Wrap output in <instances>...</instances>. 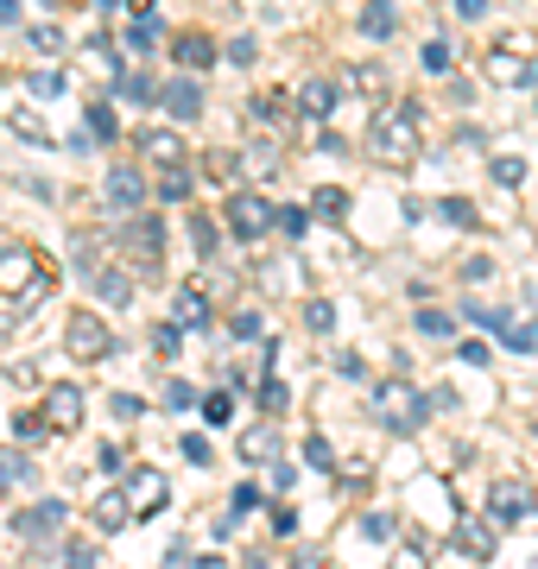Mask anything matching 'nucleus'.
<instances>
[{
	"mask_svg": "<svg viewBox=\"0 0 538 569\" xmlns=\"http://www.w3.org/2000/svg\"><path fill=\"white\" fill-rule=\"evenodd\" d=\"M368 159L373 164H418V108L412 102H380L368 121Z\"/></svg>",
	"mask_w": 538,
	"mask_h": 569,
	"instance_id": "obj_1",
	"label": "nucleus"
},
{
	"mask_svg": "<svg viewBox=\"0 0 538 569\" xmlns=\"http://www.w3.org/2000/svg\"><path fill=\"white\" fill-rule=\"evenodd\" d=\"M63 348H70V361H108V355H114V329H108L96 310H70Z\"/></svg>",
	"mask_w": 538,
	"mask_h": 569,
	"instance_id": "obj_2",
	"label": "nucleus"
},
{
	"mask_svg": "<svg viewBox=\"0 0 538 569\" xmlns=\"http://www.w3.org/2000/svg\"><path fill=\"white\" fill-rule=\"evenodd\" d=\"M102 203L114 209V216H127V222H133V216L146 209V171H140L133 159H114V164H108V178H102Z\"/></svg>",
	"mask_w": 538,
	"mask_h": 569,
	"instance_id": "obj_3",
	"label": "nucleus"
},
{
	"mask_svg": "<svg viewBox=\"0 0 538 569\" xmlns=\"http://www.w3.org/2000/svg\"><path fill=\"white\" fill-rule=\"evenodd\" d=\"M127 253H133V272L159 279L166 272V222L159 216H133L127 222Z\"/></svg>",
	"mask_w": 538,
	"mask_h": 569,
	"instance_id": "obj_4",
	"label": "nucleus"
},
{
	"mask_svg": "<svg viewBox=\"0 0 538 569\" xmlns=\"http://www.w3.org/2000/svg\"><path fill=\"white\" fill-rule=\"evenodd\" d=\"M431 418V406H425V392L412 387H380V425L399 430V437H412L418 425Z\"/></svg>",
	"mask_w": 538,
	"mask_h": 569,
	"instance_id": "obj_5",
	"label": "nucleus"
},
{
	"mask_svg": "<svg viewBox=\"0 0 538 569\" xmlns=\"http://www.w3.org/2000/svg\"><path fill=\"white\" fill-rule=\"evenodd\" d=\"M267 228H272V203L260 190H235V197H228V234H235V241H260Z\"/></svg>",
	"mask_w": 538,
	"mask_h": 569,
	"instance_id": "obj_6",
	"label": "nucleus"
},
{
	"mask_svg": "<svg viewBox=\"0 0 538 569\" xmlns=\"http://www.w3.org/2000/svg\"><path fill=\"white\" fill-rule=\"evenodd\" d=\"M121 500H127V512H133V519H152V512L171 500V481L159 475V468H140V475H127Z\"/></svg>",
	"mask_w": 538,
	"mask_h": 569,
	"instance_id": "obj_7",
	"label": "nucleus"
},
{
	"mask_svg": "<svg viewBox=\"0 0 538 569\" xmlns=\"http://www.w3.org/2000/svg\"><path fill=\"white\" fill-rule=\"evenodd\" d=\"M159 108H166L178 127H190V121H203V82L197 77H171V82H159Z\"/></svg>",
	"mask_w": 538,
	"mask_h": 569,
	"instance_id": "obj_8",
	"label": "nucleus"
},
{
	"mask_svg": "<svg viewBox=\"0 0 538 569\" xmlns=\"http://www.w3.org/2000/svg\"><path fill=\"white\" fill-rule=\"evenodd\" d=\"M140 159L146 164H159V171H185V159H190V146H185V133H171V127H140Z\"/></svg>",
	"mask_w": 538,
	"mask_h": 569,
	"instance_id": "obj_9",
	"label": "nucleus"
},
{
	"mask_svg": "<svg viewBox=\"0 0 538 569\" xmlns=\"http://www.w3.org/2000/svg\"><path fill=\"white\" fill-rule=\"evenodd\" d=\"M526 512H532L526 481H495V493H488V519H495V526H519Z\"/></svg>",
	"mask_w": 538,
	"mask_h": 569,
	"instance_id": "obj_10",
	"label": "nucleus"
},
{
	"mask_svg": "<svg viewBox=\"0 0 538 569\" xmlns=\"http://www.w3.org/2000/svg\"><path fill=\"white\" fill-rule=\"evenodd\" d=\"M63 519H70V507H63V500H39V507H26L13 526H20V538H58Z\"/></svg>",
	"mask_w": 538,
	"mask_h": 569,
	"instance_id": "obj_11",
	"label": "nucleus"
},
{
	"mask_svg": "<svg viewBox=\"0 0 538 569\" xmlns=\"http://www.w3.org/2000/svg\"><path fill=\"white\" fill-rule=\"evenodd\" d=\"M44 411H51V425L58 430H77L83 425V387H70V380L44 387Z\"/></svg>",
	"mask_w": 538,
	"mask_h": 569,
	"instance_id": "obj_12",
	"label": "nucleus"
},
{
	"mask_svg": "<svg viewBox=\"0 0 538 569\" xmlns=\"http://www.w3.org/2000/svg\"><path fill=\"white\" fill-rule=\"evenodd\" d=\"M171 51H178V70H185V77H203L209 63H216V39H209V32H178Z\"/></svg>",
	"mask_w": 538,
	"mask_h": 569,
	"instance_id": "obj_13",
	"label": "nucleus"
},
{
	"mask_svg": "<svg viewBox=\"0 0 538 569\" xmlns=\"http://www.w3.org/2000/svg\"><path fill=\"white\" fill-rule=\"evenodd\" d=\"M298 114H305V121H330L336 114V82L330 77H305L298 82Z\"/></svg>",
	"mask_w": 538,
	"mask_h": 569,
	"instance_id": "obj_14",
	"label": "nucleus"
},
{
	"mask_svg": "<svg viewBox=\"0 0 538 569\" xmlns=\"http://www.w3.org/2000/svg\"><path fill=\"white\" fill-rule=\"evenodd\" d=\"M355 26H361L368 39H393V32H399V13L387 7V0H368V7H361V20H355Z\"/></svg>",
	"mask_w": 538,
	"mask_h": 569,
	"instance_id": "obj_15",
	"label": "nucleus"
},
{
	"mask_svg": "<svg viewBox=\"0 0 538 569\" xmlns=\"http://www.w3.org/2000/svg\"><path fill=\"white\" fill-rule=\"evenodd\" d=\"M89 284H96V298H102V305H127V298H133V279H127L121 266H102Z\"/></svg>",
	"mask_w": 538,
	"mask_h": 569,
	"instance_id": "obj_16",
	"label": "nucleus"
},
{
	"mask_svg": "<svg viewBox=\"0 0 538 569\" xmlns=\"http://www.w3.org/2000/svg\"><path fill=\"white\" fill-rule=\"evenodd\" d=\"M241 462H279V430L272 425L248 430V437H241Z\"/></svg>",
	"mask_w": 538,
	"mask_h": 569,
	"instance_id": "obj_17",
	"label": "nucleus"
},
{
	"mask_svg": "<svg viewBox=\"0 0 538 569\" xmlns=\"http://www.w3.org/2000/svg\"><path fill=\"white\" fill-rule=\"evenodd\" d=\"M488 77L495 82H538V63H519L507 51H488Z\"/></svg>",
	"mask_w": 538,
	"mask_h": 569,
	"instance_id": "obj_18",
	"label": "nucleus"
},
{
	"mask_svg": "<svg viewBox=\"0 0 538 569\" xmlns=\"http://www.w3.org/2000/svg\"><path fill=\"white\" fill-rule=\"evenodd\" d=\"M203 323H209V298L197 284H185V291H178V329H203Z\"/></svg>",
	"mask_w": 538,
	"mask_h": 569,
	"instance_id": "obj_19",
	"label": "nucleus"
},
{
	"mask_svg": "<svg viewBox=\"0 0 538 569\" xmlns=\"http://www.w3.org/2000/svg\"><path fill=\"white\" fill-rule=\"evenodd\" d=\"M127 519H133V512H127L121 493H102V500H96V531H121Z\"/></svg>",
	"mask_w": 538,
	"mask_h": 569,
	"instance_id": "obj_20",
	"label": "nucleus"
},
{
	"mask_svg": "<svg viewBox=\"0 0 538 569\" xmlns=\"http://www.w3.org/2000/svg\"><path fill=\"white\" fill-rule=\"evenodd\" d=\"M488 178H495L500 190H519V183H526V159H514V152H500V159H488Z\"/></svg>",
	"mask_w": 538,
	"mask_h": 569,
	"instance_id": "obj_21",
	"label": "nucleus"
},
{
	"mask_svg": "<svg viewBox=\"0 0 538 569\" xmlns=\"http://www.w3.org/2000/svg\"><path fill=\"white\" fill-rule=\"evenodd\" d=\"M159 32H166V26H159V13H133L127 44H133V51H152V44H159Z\"/></svg>",
	"mask_w": 538,
	"mask_h": 569,
	"instance_id": "obj_22",
	"label": "nucleus"
},
{
	"mask_svg": "<svg viewBox=\"0 0 538 569\" xmlns=\"http://www.w3.org/2000/svg\"><path fill=\"white\" fill-rule=\"evenodd\" d=\"M456 545L469 550V557H488V550H495V538H488V526H481V519H462V526H456Z\"/></svg>",
	"mask_w": 538,
	"mask_h": 569,
	"instance_id": "obj_23",
	"label": "nucleus"
},
{
	"mask_svg": "<svg viewBox=\"0 0 538 569\" xmlns=\"http://www.w3.org/2000/svg\"><path fill=\"white\" fill-rule=\"evenodd\" d=\"M83 127L96 133V140H114V133H121V121H114V108H108V102H89L83 108Z\"/></svg>",
	"mask_w": 538,
	"mask_h": 569,
	"instance_id": "obj_24",
	"label": "nucleus"
},
{
	"mask_svg": "<svg viewBox=\"0 0 538 569\" xmlns=\"http://www.w3.org/2000/svg\"><path fill=\"white\" fill-rule=\"evenodd\" d=\"M121 96L127 102H159V82L146 77V70H121Z\"/></svg>",
	"mask_w": 538,
	"mask_h": 569,
	"instance_id": "obj_25",
	"label": "nucleus"
},
{
	"mask_svg": "<svg viewBox=\"0 0 538 569\" xmlns=\"http://www.w3.org/2000/svg\"><path fill=\"white\" fill-rule=\"evenodd\" d=\"M20 481H32V462L20 449H0V488H20Z\"/></svg>",
	"mask_w": 538,
	"mask_h": 569,
	"instance_id": "obj_26",
	"label": "nucleus"
},
{
	"mask_svg": "<svg viewBox=\"0 0 538 569\" xmlns=\"http://www.w3.org/2000/svg\"><path fill=\"white\" fill-rule=\"evenodd\" d=\"M272 228H286L291 241H305V228H311V209H298V203H286V209H272Z\"/></svg>",
	"mask_w": 538,
	"mask_h": 569,
	"instance_id": "obj_27",
	"label": "nucleus"
},
{
	"mask_svg": "<svg viewBox=\"0 0 538 569\" xmlns=\"http://www.w3.org/2000/svg\"><path fill=\"white\" fill-rule=\"evenodd\" d=\"M190 247H197V260H209V253H216V222H209V216H197V209H190Z\"/></svg>",
	"mask_w": 538,
	"mask_h": 569,
	"instance_id": "obj_28",
	"label": "nucleus"
},
{
	"mask_svg": "<svg viewBox=\"0 0 538 569\" xmlns=\"http://www.w3.org/2000/svg\"><path fill=\"white\" fill-rule=\"evenodd\" d=\"M437 216H444V222H456V228H476V203H469V197H444V203H437Z\"/></svg>",
	"mask_w": 538,
	"mask_h": 569,
	"instance_id": "obj_29",
	"label": "nucleus"
},
{
	"mask_svg": "<svg viewBox=\"0 0 538 569\" xmlns=\"http://www.w3.org/2000/svg\"><path fill=\"white\" fill-rule=\"evenodd\" d=\"M450 63H456V44H450V39H431V44H425V70H431V77H444Z\"/></svg>",
	"mask_w": 538,
	"mask_h": 569,
	"instance_id": "obj_30",
	"label": "nucleus"
},
{
	"mask_svg": "<svg viewBox=\"0 0 538 569\" xmlns=\"http://www.w3.org/2000/svg\"><path fill=\"white\" fill-rule=\"evenodd\" d=\"M500 342L519 348V355H532V348H538V323H507V329H500Z\"/></svg>",
	"mask_w": 538,
	"mask_h": 569,
	"instance_id": "obj_31",
	"label": "nucleus"
},
{
	"mask_svg": "<svg viewBox=\"0 0 538 569\" xmlns=\"http://www.w3.org/2000/svg\"><path fill=\"white\" fill-rule=\"evenodd\" d=\"M311 209H317V216H330V222H336V216L349 209V197H342L336 183H323V190H317V197H311Z\"/></svg>",
	"mask_w": 538,
	"mask_h": 569,
	"instance_id": "obj_32",
	"label": "nucleus"
},
{
	"mask_svg": "<svg viewBox=\"0 0 538 569\" xmlns=\"http://www.w3.org/2000/svg\"><path fill=\"white\" fill-rule=\"evenodd\" d=\"M462 310H469V323L495 329V336H500V329H507V323H514V310H488V305H462Z\"/></svg>",
	"mask_w": 538,
	"mask_h": 569,
	"instance_id": "obj_33",
	"label": "nucleus"
},
{
	"mask_svg": "<svg viewBox=\"0 0 538 569\" xmlns=\"http://www.w3.org/2000/svg\"><path fill=\"white\" fill-rule=\"evenodd\" d=\"M159 197H166V203H185V197H190V164H185V171H166Z\"/></svg>",
	"mask_w": 538,
	"mask_h": 569,
	"instance_id": "obj_34",
	"label": "nucleus"
},
{
	"mask_svg": "<svg viewBox=\"0 0 538 569\" xmlns=\"http://www.w3.org/2000/svg\"><path fill=\"white\" fill-rule=\"evenodd\" d=\"M152 342H159V355L171 361V355L185 348V329H178V323H152Z\"/></svg>",
	"mask_w": 538,
	"mask_h": 569,
	"instance_id": "obj_35",
	"label": "nucleus"
},
{
	"mask_svg": "<svg viewBox=\"0 0 538 569\" xmlns=\"http://www.w3.org/2000/svg\"><path fill=\"white\" fill-rule=\"evenodd\" d=\"M203 418H209V425H228V418H235V399H228V392H209V399H203Z\"/></svg>",
	"mask_w": 538,
	"mask_h": 569,
	"instance_id": "obj_36",
	"label": "nucleus"
},
{
	"mask_svg": "<svg viewBox=\"0 0 538 569\" xmlns=\"http://www.w3.org/2000/svg\"><path fill=\"white\" fill-rule=\"evenodd\" d=\"M260 406H267V418H279V411L291 406V392L279 387V380H267V387H260Z\"/></svg>",
	"mask_w": 538,
	"mask_h": 569,
	"instance_id": "obj_37",
	"label": "nucleus"
},
{
	"mask_svg": "<svg viewBox=\"0 0 538 569\" xmlns=\"http://www.w3.org/2000/svg\"><path fill=\"white\" fill-rule=\"evenodd\" d=\"M305 323H311L317 336H323V329H336V310L323 305V298H311V305H305Z\"/></svg>",
	"mask_w": 538,
	"mask_h": 569,
	"instance_id": "obj_38",
	"label": "nucleus"
},
{
	"mask_svg": "<svg viewBox=\"0 0 538 569\" xmlns=\"http://www.w3.org/2000/svg\"><path fill=\"white\" fill-rule=\"evenodd\" d=\"M166 406H171V411H190V406H197V387H190V380H171V387H166Z\"/></svg>",
	"mask_w": 538,
	"mask_h": 569,
	"instance_id": "obj_39",
	"label": "nucleus"
},
{
	"mask_svg": "<svg viewBox=\"0 0 538 569\" xmlns=\"http://www.w3.org/2000/svg\"><path fill=\"white\" fill-rule=\"evenodd\" d=\"M305 462H311V468H336V449L323 443V437H305Z\"/></svg>",
	"mask_w": 538,
	"mask_h": 569,
	"instance_id": "obj_40",
	"label": "nucleus"
},
{
	"mask_svg": "<svg viewBox=\"0 0 538 569\" xmlns=\"http://www.w3.org/2000/svg\"><path fill=\"white\" fill-rule=\"evenodd\" d=\"M412 323H418V329H425V336H450V329H456V323H450V317H444V310H418Z\"/></svg>",
	"mask_w": 538,
	"mask_h": 569,
	"instance_id": "obj_41",
	"label": "nucleus"
},
{
	"mask_svg": "<svg viewBox=\"0 0 538 569\" xmlns=\"http://www.w3.org/2000/svg\"><path fill=\"white\" fill-rule=\"evenodd\" d=\"M387 82V70L380 63H361V70H349V89H380Z\"/></svg>",
	"mask_w": 538,
	"mask_h": 569,
	"instance_id": "obj_42",
	"label": "nucleus"
},
{
	"mask_svg": "<svg viewBox=\"0 0 538 569\" xmlns=\"http://www.w3.org/2000/svg\"><path fill=\"white\" fill-rule=\"evenodd\" d=\"M185 456H190L197 468H209V462H216V449H209V437H197V430L185 437Z\"/></svg>",
	"mask_w": 538,
	"mask_h": 569,
	"instance_id": "obj_43",
	"label": "nucleus"
},
{
	"mask_svg": "<svg viewBox=\"0 0 538 569\" xmlns=\"http://www.w3.org/2000/svg\"><path fill=\"white\" fill-rule=\"evenodd\" d=\"M361 531H368L373 545H387V538H393V519H380V512H368V519H361Z\"/></svg>",
	"mask_w": 538,
	"mask_h": 569,
	"instance_id": "obj_44",
	"label": "nucleus"
},
{
	"mask_svg": "<svg viewBox=\"0 0 538 569\" xmlns=\"http://www.w3.org/2000/svg\"><path fill=\"white\" fill-rule=\"evenodd\" d=\"M450 7H456V20H488L495 0H450Z\"/></svg>",
	"mask_w": 538,
	"mask_h": 569,
	"instance_id": "obj_45",
	"label": "nucleus"
},
{
	"mask_svg": "<svg viewBox=\"0 0 538 569\" xmlns=\"http://www.w3.org/2000/svg\"><path fill=\"white\" fill-rule=\"evenodd\" d=\"M26 39L39 44V51H58V44H63V32H58V26H32V32H26Z\"/></svg>",
	"mask_w": 538,
	"mask_h": 569,
	"instance_id": "obj_46",
	"label": "nucleus"
},
{
	"mask_svg": "<svg viewBox=\"0 0 538 569\" xmlns=\"http://www.w3.org/2000/svg\"><path fill=\"white\" fill-rule=\"evenodd\" d=\"M114 418H127V425H133V418H146V406L133 399V392H114Z\"/></svg>",
	"mask_w": 538,
	"mask_h": 569,
	"instance_id": "obj_47",
	"label": "nucleus"
},
{
	"mask_svg": "<svg viewBox=\"0 0 538 569\" xmlns=\"http://www.w3.org/2000/svg\"><path fill=\"white\" fill-rule=\"evenodd\" d=\"M32 96H63V77L58 70H39V77H32Z\"/></svg>",
	"mask_w": 538,
	"mask_h": 569,
	"instance_id": "obj_48",
	"label": "nucleus"
},
{
	"mask_svg": "<svg viewBox=\"0 0 538 569\" xmlns=\"http://www.w3.org/2000/svg\"><path fill=\"white\" fill-rule=\"evenodd\" d=\"M456 361H469V367H488V342H456Z\"/></svg>",
	"mask_w": 538,
	"mask_h": 569,
	"instance_id": "obj_49",
	"label": "nucleus"
},
{
	"mask_svg": "<svg viewBox=\"0 0 538 569\" xmlns=\"http://www.w3.org/2000/svg\"><path fill=\"white\" fill-rule=\"evenodd\" d=\"M260 507V488H253V481H241V488H235V519H241V512H253Z\"/></svg>",
	"mask_w": 538,
	"mask_h": 569,
	"instance_id": "obj_50",
	"label": "nucleus"
},
{
	"mask_svg": "<svg viewBox=\"0 0 538 569\" xmlns=\"http://www.w3.org/2000/svg\"><path fill=\"white\" fill-rule=\"evenodd\" d=\"M63 569H96V550H89V545H70V550H63Z\"/></svg>",
	"mask_w": 538,
	"mask_h": 569,
	"instance_id": "obj_51",
	"label": "nucleus"
},
{
	"mask_svg": "<svg viewBox=\"0 0 538 569\" xmlns=\"http://www.w3.org/2000/svg\"><path fill=\"white\" fill-rule=\"evenodd\" d=\"M336 373H342V380H368V367H361V355H336Z\"/></svg>",
	"mask_w": 538,
	"mask_h": 569,
	"instance_id": "obj_52",
	"label": "nucleus"
},
{
	"mask_svg": "<svg viewBox=\"0 0 538 569\" xmlns=\"http://www.w3.org/2000/svg\"><path fill=\"white\" fill-rule=\"evenodd\" d=\"M235 336H241V342H253V336H260V317H253V310H241V317H235Z\"/></svg>",
	"mask_w": 538,
	"mask_h": 569,
	"instance_id": "obj_53",
	"label": "nucleus"
},
{
	"mask_svg": "<svg viewBox=\"0 0 538 569\" xmlns=\"http://www.w3.org/2000/svg\"><path fill=\"white\" fill-rule=\"evenodd\" d=\"M228 58H235V63H253V58H260V44H253V39H235V44H228Z\"/></svg>",
	"mask_w": 538,
	"mask_h": 569,
	"instance_id": "obj_54",
	"label": "nucleus"
},
{
	"mask_svg": "<svg viewBox=\"0 0 538 569\" xmlns=\"http://www.w3.org/2000/svg\"><path fill=\"white\" fill-rule=\"evenodd\" d=\"M488 272H495V260H481V253H476V260H469V266H462V279H469V284H481V279H488Z\"/></svg>",
	"mask_w": 538,
	"mask_h": 569,
	"instance_id": "obj_55",
	"label": "nucleus"
},
{
	"mask_svg": "<svg viewBox=\"0 0 538 569\" xmlns=\"http://www.w3.org/2000/svg\"><path fill=\"white\" fill-rule=\"evenodd\" d=\"M272 531H279V538H291V531H298V519H291V507H272Z\"/></svg>",
	"mask_w": 538,
	"mask_h": 569,
	"instance_id": "obj_56",
	"label": "nucleus"
},
{
	"mask_svg": "<svg viewBox=\"0 0 538 569\" xmlns=\"http://www.w3.org/2000/svg\"><path fill=\"white\" fill-rule=\"evenodd\" d=\"M209 171L216 178H235V152H209Z\"/></svg>",
	"mask_w": 538,
	"mask_h": 569,
	"instance_id": "obj_57",
	"label": "nucleus"
},
{
	"mask_svg": "<svg viewBox=\"0 0 538 569\" xmlns=\"http://www.w3.org/2000/svg\"><path fill=\"white\" fill-rule=\"evenodd\" d=\"M291 569H323V557H317V550H298V557H291Z\"/></svg>",
	"mask_w": 538,
	"mask_h": 569,
	"instance_id": "obj_58",
	"label": "nucleus"
},
{
	"mask_svg": "<svg viewBox=\"0 0 538 569\" xmlns=\"http://www.w3.org/2000/svg\"><path fill=\"white\" fill-rule=\"evenodd\" d=\"M0 26H20V0H0Z\"/></svg>",
	"mask_w": 538,
	"mask_h": 569,
	"instance_id": "obj_59",
	"label": "nucleus"
},
{
	"mask_svg": "<svg viewBox=\"0 0 538 569\" xmlns=\"http://www.w3.org/2000/svg\"><path fill=\"white\" fill-rule=\"evenodd\" d=\"M190 569H228V563H222V557H197Z\"/></svg>",
	"mask_w": 538,
	"mask_h": 569,
	"instance_id": "obj_60",
	"label": "nucleus"
},
{
	"mask_svg": "<svg viewBox=\"0 0 538 569\" xmlns=\"http://www.w3.org/2000/svg\"><path fill=\"white\" fill-rule=\"evenodd\" d=\"M393 569H418V557H412V550H406V557H393Z\"/></svg>",
	"mask_w": 538,
	"mask_h": 569,
	"instance_id": "obj_61",
	"label": "nucleus"
},
{
	"mask_svg": "<svg viewBox=\"0 0 538 569\" xmlns=\"http://www.w3.org/2000/svg\"><path fill=\"white\" fill-rule=\"evenodd\" d=\"M248 569H267V557H248Z\"/></svg>",
	"mask_w": 538,
	"mask_h": 569,
	"instance_id": "obj_62",
	"label": "nucleus"
},
{
	"mask_svg": "<svg viewBox=\"0 0 538 569\" xmlns=\"http://www.w3.org/2000/svg\"><path fill=\"white\" fill-rule=\"evenodd\" d=\"M532 569H538V563H532Z\"/></svg>",
	"mask_w": 538,
	"mask_h": 569,
	"instance_id": "obj_63",
	"label": "nucleus"
}]
</instances>
